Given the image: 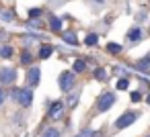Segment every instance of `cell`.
<instances>
[{"instance_id":"obj_1","label":"cell","mask_w":150,"mask_h":137,"mask_svg":"<svg viewBox=\"0 0 150 137\" xmlns=\"http://www.w3.org/2000/svg\"><path fill=\"white\" fill-rule=\"evenodd\" d=\"M11 96H13V100H15L17 104H21V106H31L33 92H31L29 86H27V88H13Z\"/></svg>"},{"instance_id":"obj_2","label":"cell","mask_w":150,"mask_h":137,"mask_svg":"<svg viewBox=\"0 0 150 137\" xmlns=\"http://www.w3.org/2000/svg\"><path fill=\"white\" fill-rule=\"evenodd\" d=\"M58 84H60V90L62 92H72L74 90V84H76V76L74 72H62L60 78H58Z\"/></svg>"},{"instance_id":"obj_3","label":"cell","mask_w":150,"mask_h":137,"mask_svg":"<svg viewBox=\"0 0 150 137\" xmlns=\"http://www.w3.org/2000/svg\"><path fill=\"white\" fill-rule=\"evenodd\" d=\"M138 113H132V110H127V113H123L121 117H117V121L113 123L115 125V129H125V127H129L132 123H136L138 121Z\"/></svg>"},{"instance_id":"obj_4","label":"cell","mask_w":150,"mask_h":137,"mask_svg":"<svg viewBox=\"0 0 150 137\" xmlns=\"http://www.w3.org/2000/svg\"><path fill=\"white\" fill-rule=\"evenodd\" d=\"M15 80H17V70L15 68H11V66L0 68V84H2V86L15 84Z\"/></svg>"},{"instance_id":"obj_5","label":"cell","mask_w":150,"mask_h":137,"mask_svg":"<svg viewBox=\"0 0 150 137\" xmlns=\"http://www.w3.org/2000/svg\"><path fill=\"white\" fill-rule=\"evenodd\" d=\"M115 104V94L113 92H103L101 96H99V102H97V108L101 110V113H105V110H109L111 106Z\"/></svg>"},{"instance_id":"obj_6","label":"cell","mask_w":150,"mask_h":137,"mask_svg":"<svg viewBox=\"0 0 150 137\" xmlns=\"http://www.w3.org/2000/svg\"><path fill=\"white\" fill-rule=\"evenodd\" d=\"M39 80H41V68L31 66L29 72H27V86L29 88H37L39 86Z\"/></svg>"},{"instance_id":"obj_7","label":"cell","mask_w":150,"mask_h":137,"mask_svg":"<svg viewBox=\"0 0 150 137\" xmlns=\"http://www.w3.org/2000/svg\"><path fill=\"white\" fill-rule=\"evenodd\" d=\"M47 117L54 119V121L62 119V117H64V102H62V100H54L52 106H50V110H47Z\"/></svg>"},{"instance_id":"obj_8","label":"cell","mask_w":150,"mask_h":137,"mask_svg":"<svg viewBox=\"0 0 150 137\" xmlns=\"http://www.w3.org/2000/svg\"><path fill=\"white\" fill-rule=\"evenodd\" d=\"M125 37H127V41H129L132 45H136V43H140V41L144 39V31H142L140 27H132Z\"/></svg>"},{"instance_id":"obj_9","label":"cell","mask_w":150,"mask_h":137,"mask_svg":"<svg viewBox=\"0 0 150 137\" xmlns=\"http://www.w3.org/2000/svg\"><path fill=\"white\" fill-rule=\"evenodd\" d=\"M134 70H138V72H142V74H148V72H150V53L144 55L142 59H138L136 66H134Z\"/></svg>"},{"instance_id":"obj_10","label":"cell","mask_w":150,"mask_h":137,"mask_svg":"<svg viewBox=\"0 0 150 137\" xmlns=\"http://www.w3.org/2000/svg\"><path fill=\"white\" fill-rule=\"evenodd\" d=\"M107 53H111V55H119L121 51H123V45H119V43H107Z\"/></svg>"},{"instance_id":"obj_11","label":"cell","mask_w":150,"mask_h":137,"mask_svg":"<svg viewBox=\"0 0 150 137\" xmlns=\"http://www.w3.org/2000/svg\"><path fill=\"white\" fill-rule=\"evenodd\" d=\"M62 39H64V43H68V45H78V39H76V35L74 33H64L62 35Z\"/></svg>"},{"instance_id":"obj_12","label":"cell","mask_w":150,"mask_h":137,"mask_svg":"<svg viewBox=\"0 0 150 137\" xmlns=\"http://www.w3.org/2000/svg\"><path fill=\"white\" fill-rule=\"evenodd\" d=\"M52 53H54V47L52 45H41V49H39V57L41 59H47Z\"/></svg>"},{"instance_id":"obj_13","label":"cell","mask_w":150,"mask_h":137,"mask_svg":"<svg viewBox=\"0 0 150 137\" xmlns=\"http://www.w3.org/2000/svg\"><path fill=\"white\" fill-rule=\"evenodd\" d=\"M72 68H74V74H82V72L86 70V62H84V59H76V62L72 64Z\"/></svg>"},{"instance_id":"obj_14","label":"cell","mask_w":150,"mask_h":137,"mask_svg":"<svg viewBox=\"0 0 150 137\" xmlns=\"http://www.w3.org/2000/svg\"><path fill=\"white\" fill-rule=\"evenodd\" d=\"M50 29H52V31H62V19L52 17V19H50Z\"/></svg>"},{"instance_id":"obj_15","label":"cell","mask_w":150,"mask_h":137,"mask_svg":"<svg viewBox=\"0 0 150 137\" xmlns=\"http://www.w3.org/2000/svg\"><path fill=\"white\" fill-rule=\"evenodd\" d=\"M13 53H15V49H13L11 45H4V47H0V55H2L4 59H8V57H13Z\"/></svg>"},{"instance_id":"obj_16","label":"cell","mask_w":150,"mask_h":137,"mask_svg":"<svg viewBox=\"0 0 150 137\" xmlns=\"http://www.w3.org/2000/svg\"><path fill=\"white\" fill-rule=\"evenodd\" d=\"M84 43H86V45H91V47H93V45H97V43H99V35H97V33H88V37L84 39Z\"/></svg>"},{"instance_id":"obj_17","label":"cell","mask_w":150,"mask_h":137,"mask_svg":"<svg viewBox=\"0 0 150 137\" xmlns=\"http://www.w3.org/2000/svg\"><path fill=\"white\" fill-rule=\"evenodd\" d=\"M78 96H80V90H74L70 96H68V106H74L78 102Z\"/></svg>"},{"instance_id":"obj_18","label":"cell","mask_w":150,"mask_h":137,"mask_svg":"<svg viewBox=\"0 0 150 137\" xmlns=\"http://www.w3.org/2000/svg\"><path fill=\"white\" fill-rule=\"evenodd\" d=\"M41 137H60V131L54 129V127H50V129H45V131L41 133Z\"/></svg>"},{"instance_id":"obj_19","label":"cell","mask_w":150,"mask_h":137,"mask_svg":"<svg viewBox=\"0 0 150 137\" xmlns=\"http://www.w3.org/2000/svg\"><path fill=\"white\" fill-rule=\"evenodd\" d=\"M31 62H33V53H31V51H25V53L21 55V64H25V66H29Z\"/></svg>"},{"instance_id":"obj_20","label":"cell","mask_w":150,"mask_h":137,"mask_svg":"<svg viewBox=\"0 0 150 137\" xmlns=\"http://www.w3.org/2000/svg\"><path fill=\"white\" fill-rule=\"evenodd\" d=\"M115 86H117V90H127V86H129V80H127V78H119Z\"/></svg>"},{"instance_id":"obj_21","label":"cell","mask_w":150,"mask_h":137,"mask_svg":"<svg viewBox=\"0 0 150 137\" xmlns=\"http://www.w3.org/2000/svg\"><path fill=\"white\" fill-rule=\"evenodd\" d=\"M95 78H97L99 82H103V80L107 78V72H105L103 68H97V70H95Z\"/></svg>"},{"instance_id":"obj_22","label":"cell","mask_w":150,"mask_h":137,"mask_svg":"<svg viewBox=\"0 0 150 137\" xmlns=\"http://www.w3.org/2000/svg\"><path fill=\"white\" fill-rule=\"evenodd\" d=\"M41 15H43L41 8H29V19H39Z\"/></svg>"},{"instance_id":"obj_23","label":"cell","mask_w":150,"mask_h":137,"mask_svg":"<svg viewBox=\"0 0 150 137\" xmlns=\"http://www.w3.org/2000/svg\"><path fill=\"white\" fill-rule=\"evenodd\" d=\"M76 137H97V131H93V129H84V131H80Z\"/></svg>"},{"instance_id":"obj_24","label":"cell","mask_w":150,"mask_h":137,"mask_svg":"<svg viewBox=\"0 0 150 137\" xmlns=\"http://www.w3.org/2000/svg\"><path fill=\"white\" fill-rule=\"evenodd\" d=\"M0 17H2V21H6V23H11V21L15 19V15H13L11 10H4V13H0Z\"/></svg>"},{"instance_id":"obj_25","label":"cell","mask_w":150,"mask_h":137,"mask_svg":"<svg viewBox=\"0 0 150 137\" xmlns=\"http://www.w3.org/2000/svg\"><path fill=\"white\" fill-rule=\"evenodd\" d=\"M129 98H132V102H140V100H142V92H140V90H134V92L129 94Z\"/></svg>"},{"instance_id":"obj_26","label":"cell","mask_w":150,"mask_h":137,"mask_svg":"<svg viewBox=\"0 0 150 137\" xmlns=\"http://www.w3.org/2000/svg\"><path fill=\"white\" fill-rule=\"evenodd\" d=\"M4 100H6V92H4V86H0V106L4 104Z\"/></svg>"},{"instance_id":"obj_27","label":"cell","mask_w":150,"mask_h":137,"mask_svg":"<svg viewBox=\"0 0 150 137\" xmlns=\"http://www.w3.org/2000/svg\"><path fill=\"white\" fill-rule=\"evenodd\" d=\"M146 102H148V104H150V94H148V96H146Z\"/></svg>"},{"instance_id":"obj_28","label":"cell","mask_w":150,"mask_h":137,"mask_svg":"<svg viewBox=\"0 0 150 137\" xmlns=\"http://www.w3.org/2000/svg\"><path fill=\"white\" fill-rule=\"evenodd\" d=\"M103 2H105V0H97V4H103Z\"/></svg>"},{"instance_id":"obj_29","label":"cell","mask_w":150,"mask_h":137,"mask_svg":"<svg viewBox=\"0 0 150 137\" xmlns=\"http://www.w3.org/2000/svg\"><path fill=\"white\" fill-rule=\"evenodd\" d=\"M146 137H150V135H146Z\"/></svg>"}]
</instances>
